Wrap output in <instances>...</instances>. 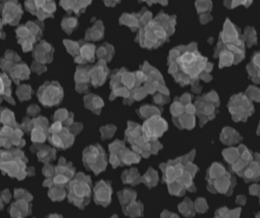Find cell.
Returning <instances> with one entry per match:
<instances>
[{"mask_svg":"<svg viewBox=\"0 0 260 218\" xmlns=\"http://www.w3.org/2000/svg\"><path fill=\"white\" fill-rule=\"evenodd\" d=\"M47 124L46 119L39 117L33 120L24 119L22 127L26 131L31 132L32 141L43 143L47 137Z\"/></svg>","mask_w":260,"mask_h":218,"instance_id":"obj_4","label":"cell"},{"mask_svg":"<svg viewBox=\"0 0 260 218\" xmlns=\"http://www.w3.org/2000/svg\"><path fill=\"white\" fill-rule=\"evenodd\" d=\"M32 90L30 86L27 85H21L18 86L17 90V95L21 101L29 100L31 97Z\"/></svg>","mask_w":260,"mask_h":218,"instance_id":"obj_16","label":"cell"},{"mask_svg":"<svg viewBox=\"0 0 260 218\" xmlns=\"http://www.w3.org/2000/svg\"><path fill=\"white\" fill-rule=\"evenodd\" d=\"M0 12L3 15V24L17 25L22 15L21 5L17 2H4L0 5Z\"/></svg>","mask_w":260,"mask_h":218,"instance_id":"obj_5","label":"cell"},{"mask_svg":"<svg viewBox=\"0 0 260 218\" xmlns=\"http://www.w3.org/2000/svg\"><path fill=\"white\" fill-rule=\"evenodd\" d=\"M18 43L22 46L23 51H30L42 34L41 26L38 22H27L25 25L19 26L16 30Z\"/></svg>","mask_w":260,"mask_h":218,"instance_id":"obj_2","label":"cell"},{"mask_svg":"<svg viewBox=\"0 0 260 218\" xmlns=\"http://www.w3.org/2000/svg\"><path fill=\"white\" fill-rule=\"evenodd\" d=\"M158 181L157 173L153 170H150L142 179L139 180V183H145L148 187H153L157 184Z\"/></svg>","mask_w":260,"mask_h":218,"instance_id":"obj_15","label":"cell"},{"mask_svg":"<svg viewBox=\"0 0 260 218\" xmlns=\"http://www.w3.org/2000/svg\"><path fill=\"white\" fill-rule=\"evenodd\" d=\"M111 218H117V216H116V215H114V217H111Z\"/></svg>","mask_w":260,"mask_h":218,"instance_id":"obj_24","label":"cell"},{"mask_svg":"<svg viewBox=\"0 0 260 218\" xmlns=\"http://www.w3.org/2000/svg\"><path fill=\"white\" fill-rule=\"evenodd\" d=\"M84 161L95 173L103 170L106 166L103 150L98 146H91L85 152Z\"/></svg>","mask_w":260,"mask_h":218,"instance_id":"obj_6","label":"cell"},{"mask_svg":"<svg viewBox=\"0 0 260 218\" xmlns=\"http://www.w3.org/2000/svg\"><path fill=\"white\" fill-rule=\"evenodd\" d=\"M91 196V180L80 173L69 186V199L76 206L83 208L88 205Z\"/></svg>","mask_w":260,"mask_h":218,"instance_id":"obj_1","label":"cell"},{"mask_svg":"<svg viewBox=\"0 0 260 218\" xmlns=\"http://www.w3.org/2000/svg\"><path fill=\"white\" fill-rule=\"evenodd\" d=\"M143 211V205L140 202H136L135 201L132 202L129 205L123 207V211L126 215L130 217H139L142 215Z\"/></svg>","mask_w":260,"mask_h":218,"instance_id":"obj_13","label":"cell"},{"mask_svg":"<svg viewBox=\"0 0 260 218\" xmlns=\"http://www.w3.org/2000/svg\"><path fill=\"white\" fill-rule=\"evenodd\" d=\"M50 218H61V217L58 215H52V216H50Z\"/></svg>","mask_w":260,"mask_h":218,"instance_id":"obj_23","label":"cell"},{"mask_svg":"<svg viewBox=\"0 0 260 218\" xmlns=\"http://www.w3.org/2000/svg\"><path fill=\"white\" fill-rule=\"evenodd\" d=\"M94 193L96 203L104 207L108 206L111 203L112 190L109 184L101 181L96 185Z\"/></svg>","mask_w":260,"mask_h":218,"instance_id":"obj_7","label":"cell"},{"mask_svg":"<svg viewBox=\"0 0 260 218\" xmlns=\"http://www.w3.org/2000/svg\"><path fill=\"white\" fill-rule=\"evenodd\" d=\"M11 78L16 84L21 80H27L30 75V70L24 63L15 64L9 71Z\"/></svg>","mask_w":260,"mask_h":218,"instance_id":"obj_9","label":"cell"},{"mask_svg":"<svg viewBox=\"0 0 260 218\" xmlns=\"http://www.w3.org/2000/svg\"><path fill=\"white\" fill-rule=\"evenodd\" d=\"M5 37V33L3 31V22H2L1 20H0V38L3 39Z\"/></svg>","mask_w":260,"mask_h":218,"instance_id":"obj_22","label":"cell"},{"mask_svg":"<svg viewBox=\"0 0 260 218\" xmlns=\"http://www.w3.org/2000/svg\"><path fill=\"white\" fill-rule=\"evenodd\" d=\"M39 108L36 106H31L30 108H28L27 110V114L29 116H35V114H38L39 112Z\"/></svg>","mask_w":260,"mask_h":218,"instance_id":"obj_20","label":"cell"},{"mask_svg":"<svg viewBox=\"0 0 260 218\" xmlns=\"http://www.w3.org/2000/svg\"><path fill=\"white\" fill-rule=\"evenodd\" d=\"M82 54L87 59H91L92 58L93 54L92 48H91V46H85L83 48Z\"/></svg>","mask_w":260,"mask_h":218,"instance_id":"obj_19","label":"cell"},{"mask_svg":"<svg viewBox=\"0 0 260 218\" xmlns=\"http://www.w3.org/2000/svg\"><path fill=\"white\" fill-rule=\"evenodd\" d=\"M123 183L125 184H129L135 186L139 184V175H138L137 171H127L123 173Z\"/></svg>","mask_w":260,"mask_h":218,"instance_id":"obj_18","label":"cell"},{"mask_svg":"<svg viewBox=\"0 0 260 218\" xmlns=\"http://www.w3.org/2000/svg\"><path fill=\"white\" fill-rule=\"evenodd\" d=\"M53 51L51 46L46 42H41L35 47L33 56L38 63H46L51 59V53Z\"/></svg>","mask_w":260,"mask_h":218,"instance_id":"obj_8","label":"cell"},{"mask_svg":"<svg viewBox=\"0 0 260 218\" xmlns=\"http://www.w3.org/2000/svg\"><path fill=\"white\" fill-rule=\"evenodd\" d=\"M11 91V81L6 74H0V103L2 100L5 99L11 104H15V101L12 98Z\"/></svg>","mask_w":260,"mask_h":218,"instance_id":"obj_11","label":"cell"},{"mask_svg":"<svg viewBox=\"0 0 260 218\" xmlns=\"http://www.w3.org/2000/svg\"><path fill=\"white\" fill-rule=\"evenodd\" d=\"M50 141L56 147L66 149L73 143V139L68 131L62 129L57 134H50Z\"/></svg>","mask_w":260,"mask_h":218,"instance_id":"obj_10","label":"cell"},{"mask_svg":"<svg viewBox=\"0 0 260 218\" xmlns=\"http://www.w3.org/2000/svg\"><path fill=\"white\" fill-rule=\"evenodd\" d=\"M180 212L186 216V217H190L193 215V210H192V203L189 202V199H186L183 203L180 204L178 207Z\"/></svg>","mask_w":260,"mask_h":218,"instance_id":"obj_17","label":"cell"},{"mask_svg":"<svg viewBox=\"0 0 260 218\" xmlns=\"http://www.w3.org/2000/svg\"><path fill=\"white\" fill-rule=\"evenodd\" d=\"M40 102L45 106L58 104L62 97L60 86L56 83H46L40 88L38 93Z\"/></svg>","mask_w":260,"mask_h":218,"instance_id":"obj_3","label":"cell"},{"mask_svg":"<svg viewBox=\"0 0 260 218\" xmlns=\"http://www.w3.org/2000/svg\"><path fill=\"white\" fill-rule=\"evenodd\" d=\"M20 62L21 58L16 53L9 50L5 53V57L0 59V67L4 72H9L17 62Z\"/></svg>","mask_w":260,"mask_h":218,"instance_id":"obj_12","label":"cell"},{"mask_svg":"<svg viewBox=\"0 0 260 218\" xmlns=\"http://www.w3.org/2000/svg\"><path fill=\"white\" fill-rule=\"evenodd\" d=\"M118 196L120 198V203L123 205V207H125L135 201L136 198V193L133 190L126 189L123 191L120 192Z\"/></svg>","mask_w":260,"mask_h":218,"instance_id":"obj_14","label":"cell"},{"mask_svg":"<svg viewBox=\"0 0 260 218\" xmlns=\"http://www.w3.org/2000/svg\"><path fill=\"white\" fill-rule=\"evenodd\" d=\"M161 218H180L178 216L176 215L175 214L170 213L169 211H165L162 213Z\"/></svg>","mask_w":260,"mask_h":218,"instance_id":"obj_21","label":"cell"}]
</instances>
